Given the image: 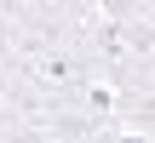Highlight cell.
I'll list each match as a JSON object with an SVG mask.
<instances>
[{"mask_svg":"<svg viewBox=\"0 0 155 143\" xmlns=\"http://www.w3.org/2000/svg\"><path fill=\"white\" fill-rule=\"evenodd\" d=\"M98 132L86 115H75V109H63V115H17L6 132H0V143H86Z\"/></svg>","mask_w":155,"mask_h":143,"instance_id":"cell-1","label":"cell"}]
</instances>
